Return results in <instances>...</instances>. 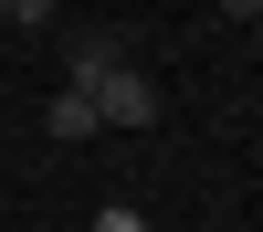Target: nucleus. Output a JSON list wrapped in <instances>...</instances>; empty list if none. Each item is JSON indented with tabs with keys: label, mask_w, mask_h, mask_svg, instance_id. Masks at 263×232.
Wrapping results in <instances>:
<instances>
[{
	"label": "nucleus",
	"mask_w": 263,
	"mask_h": 232,
	"mask_svg": "<svg viewBox=\"0 0 263 232\" xmlns=\"http://www.w3.org/2000/svg\"><path fill=\"white\" fill-rule=\"evenodd\" d=\"M42 127H53V137H95V95H53Z\"/></svg>",
	"instance_id": "nucleus-3"
},
{
	"label": "nucleus",
	"mask_w": 263,
	"mask_h": 232,
	"mask_svg": "<svg viewBox=\"0 0 263 232\" xmlns=\"http://www.w3.org/2000/svg\"><path fill=\"white\" fill-rule=\"evenodd\" d=\"M95 232H147V211H126V201H105V211H95Z\"/></svg>",
	"instance_id": "nucleus-4"
},
{
	"label": "nucleus",
	"mask_w": 263,
	"mask_h": 232,
	"mask_svg": "<svg viewBox=\"0 0 263 232\" xmlns=\"http://www.w3.org/2000/svg\"><path fill=\"white\" fill-rule=\"evenodd\" d=\"M95 127H158V84H147L137 63H116V74L95 84Z\"/></svg>",
	"instance_id": "nucleus-1"
},
{
	"label": "nucleus",
	"mask_w": 263,
	"mask_h": 232,
	"mask_svg": "<svg viewBox=\"0 0 263 232\" xmlns=\"http://www.w3.org/2000/svg\"><path fill=\"white\" fill-rule=\"evenodd\" d=\"M116 63H126V32H74L63 42V95H95Z\"/></svg>",
	"instance_id": "nucleus-2"
}]
</instances>
